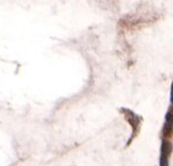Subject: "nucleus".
Instances as JSON below:
<instances>
[{"mask_svg": "<svg viewBox=\"0 0 173 166\" xmlns=\"http://www.w3.org/2000/svg\"><path fill=\"white\" fill-rule=\"evenodd\" d=\"M165 128L166 129H172L173 128V117H172V114H171V113H169V114L166 115Z\"/></svg>", "mask_w": 173, "mask_h": 166, "instance_id": "1", "label": "nucleus"}, {"mask_svg": "<svg viewBox=\"0 0 173 166\" xmlns=\"http://www.w3.org/2000/svg\"><path fill=\"white\" fill-rule=\"evenodd\" d=\"M171 101H172L173 104V85H172V94H171Z\"/></svg>", "mask_w": 173, "mask_h": 166, "instance_id": "2", "label": "nucleus"}]
</instances>
